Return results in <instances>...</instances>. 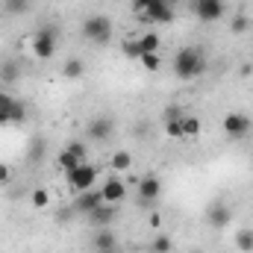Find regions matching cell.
Masks as SVG:
<instances>
[{"instance_id":"obj_1","label":"cell","mask_w":253,"mask_h":253,"mask_svg":"<svg viewBox=\"0 0 253 253\" xmlns=\"http://www.w3.org/2000/svg\"><path fill=\"white\" fill-rule=\"evenodd\" d=\"M206 53L203 47H183L177 56H174V74L180 80H194V77H203L206 74Z\"/></svg>"},{"instance_id":"obj_27","label":"cell","mask_w":253,"mask_h":253,"mask_svg":"<svg viewBox=\"0 0 253 253\" xmlns=\"http://www.w3.org/2000/svg\"><path fill=\"white\" fill-rule=\"evenodd\" d=\"M42 156H44V138H36L33 147H30V153H27V159L30 162H42Z\"/></svg>"},{"instance_id":"obj_15","label":"cell","mask_w":253,"mask_h":253,"mask_svg":"<svg viewBox=\"0 0 253 253\" xmlns=\"http://www.w3.org/2000/svg\"><path fill=\"white\" fill-rule=\"evenodd\" d=\"M112 118H91L88 121V135L94 138V141H106L109 135H112Z\"/></svg>"},{"instance_id":"obj_26","label":"cell","mask_w":253,"mask_h":253,"mask_svg":"<svg viewBox=\"0 0 253 253\" xmlns=\"http://www.w3.org/2000/svg\"><path fill=\"white\" fill-rule=\"evenodd\" d=\"M183 132H186V138H194V135H200V118H183Z\"/></svg>"},{"instance_id":"obj_9","label":"cell","mask_w":253,"mask_h":253,"mask_svg":"<svg viewBox=\"0 0 253 253\" xmlns=\"http://www.w3.org/2000/svg\"><path fill=\"white\" fill-rule=\"evenodd\" d=\"M194 15H197V21H203V24L221 21V15H224V0H194Z\"/></svg>"},{"instance_id":"obj_31","label":"cell","mask_w":253,"mask_h":253,"mask_svg":"<svg viewBox=\"0 0 253 253\" xmlns=\"http://www.w3.org/2000/svg\"><path fill=\"white\" fill-rule=\"evenodd\" d=\"M9 180H12V168L6 162H0V186H6Z\"/></svg>"},{"instance_id":"obj_14","label":"cell","mask_w":253,"mask_h":253,"mask_svg":"<svg viewBox=\"0 0 253 253\" xmlns=\"http://www.w3.org/2000/svg\"><path fill=\"white\" fill-rule=\"evenodd\" d=\"M115 215H118V209H115L112 203H100L97 209H91V212H88V218H91V224H94V227H109V224L115 221Z\"/></svg>"},{"instance_id":"obj_28","label":"cell","mask_w":253,"mask_h":253,"mask_svg":"<svg viewBox=\"0 0 253 253\" xmlns=\"http://www.w3.org/2000/svg\"><path fill=\"white\" fill-rule=\"evenodd\" d=\"M138 62H141V68H144V71H159V65H162L156 53H144V56H141Z\"/></svg>"},{"instance_id":"obj_34","label":"cell","mask_w":253,"mask_h":253,"mask_svg":"<svg viewBox=\"0 0 253 253\" xmlns=\"http://www.w3.org/2000/svg\"><path fill=\"white\" fill-rule=\"evenodd\" d=\"M100 253H118V251H100Z\"/></svg>"},{"instance_id":"obj_18","label":"cell","mask_w":253,"mask_h":253,"mask_svg":"<svg viewBox=\"0 0 253 253\" xmlns=\"http://www.w3.org/2000/svg\"><path fill=\"white\" fill-rule=\"evenodd\" d=\"M3 12L12 18H21L30 12V0H3Z\"/></svg>"},{"instance_id":"obj_7","label":"cell","mask_w":253,"mask_h":253,"mask_svg":"<svg viewBox=\"0 0 253 253\" xmlns=\"http://www.w3.org/2000/svg\"><path fill=\"white\" fill-rule=\"evenodd\" d=\"M141 15L150 21V24H171L174 21V6L168 0H153L141 9Z\"/></svg>"},{"instance_id":"obj_24","label":"cell","mask_w":253,"mask_h":253,"mask_svg":"<svg viewBox=\"0 0 253 253\" xmlns=\"http://www.w3.org/2000/svg\"><path fill=\"white\" fill-rule=\"evenodd\" d=\"M165 135H171V138H186V132H183V118H168Z\"/></svg>"},{"instance_id":"obj_17","label":"cell","mask_w":253,"mask_h":253,"mask_svg":"<svg viewBox=\"0 0 253 253\" xmlns=\"http://www.w3.org/2000/svg\"><path fill=\"white\" fill-rule=\"evenodd\" d=\"M83 74H85V62H83L80 56H71V59L62 65V77L65 80H80Z\"/></svg>"},{"instance_id":"obj_6","label":"cell","mask_w":253,"mask_h":253,"mask_svg":"<svg viewBox=\"0 0 253 253\" xmlns=\"http://www.w3.org/2000/svg\"><path fill=\"white\" fill-rule=\"evenodd\" d=\"M221 126H224V132H227L230 138H245V135L251 132L253 124L245 112H227L224 121H221Z\"/></svg>"},{"instance_id":"obj_13","label":"cell","mask_w":253,"mask_h":253,"mask_svg":"<svg viewBox=\"0 0 253 253\" xmlns=\"http://www.w3.org/2000/svg\"><path fill=\"white\" fill-rule=\"evenodd\" d=\"M103 203V197H100V189L94 191V189H88V191H80L77 194V200H74V209L80 212V215H88L91 209H97Z\"/></svg>"},{"instance_id":"obj_2","label":"cell","mask_w":253,"mask_h":253,"mask_svg":"<svg viewBox=\"0 0 253 253\" xmlns=\"http://www.w3.org/2000/svg\"><path fill=\"white\" fill-rule=\"evenodd\" d=\"M83 39L91 44H106L112 39V18L106 15H91L83 21Z\"/></svg>"},{"instance_id":"obj_30","label":"cell","mask_w":253,"mask_h":253,"mask_svg":"<svg viewBox=\"0 0 253 253\" xmlns=\"http://www.w3.org/2000/svg\"><path fill=\"white\" fill-rule=\"evenodd\" d=\"M248 27H251V21H248L245 15H236V18H233V24H230V30H233L236 36H242V33L248 30Z\"/></svg>"},{"instance_id":"obj_21","label":"cell","mask_w":253,"mask_h":253,"mask_svg":"<svg viewBox=\"0 0 253 253\" xmlns=\"http://www.w3.org/2000/svg\"><path fill=\"white\" fill-rule=\"evenodd\" d=\"M121 53H124L126 59H135V62H138V59L144 56V50H141V42H138V39H126L124 44H121Z\"/></svg>"},{"instance_id":"obj_12","label":"cell","mask_w":253,"mask_h":253,"mask_svg":"<svg viewBox=\"0 0 253 253\" xmlns=\"http://www.w3.org/2000/svg\"><path fill=\"white\" fill-rule=\"evenodd\" d=\"M21 121H27V106L21 100L12 97L6 106H0V126L3 124H21Z\"/></svg>"},{"instance_id":"obj_22","label":"cell","mask_w":253,"mask_h":253,"mask_svg":"<svg viewBox=\"0 0 253 253\" xmlns=\"http://www.w3.org/2000/svg\"><path fill=\"white\" fill-rule=\"evenodd\" d=\"M236 248L242 253H253V230H239L236 233Z\"/></svg>"},{"instance_id":"obj_4","label":"cell","mask_w":253,"mask_h":253,"mask_svg":"<svg viewBox=\"0 0 253 253\" xmlns=\"http://www.w3.org/2000/svg\"><path fill=\"white\" fill-rule=\"evenodd\" d=\"M65 177H68V186H71V189L80 194V191L94 189V183H97V168H94V165H88V162H83L80 168L68 171Z\"/></svg>"},{"instance_id":"obj_5","label":"cell","mask_w":253,"mask_h":253,"mask_svg":"<svg viewBox=\"0 0 253 253\" xmlns=\"http://www.w3.org/2000/svg\"><path fill=\"white\" fill-rule=\"evenodd\" d=\"M230 221H233V209H230V203H227L224 197H218V200H212V203L206 206V224H209L212 230H224Z\"/></svg>"},{"instance_id":"obj_29","label":"cell","mask_w":253,"mask_h":253,"mask_svg":"<svg viewBox=\"0 0 253 253\" xmlns=\"http://www.w3.org/2000/svg\"><path fill=\"white\" fill-rule=\"evenodd\" d=\"M47 203H50V194H47L44 189H36V191H33V206H36V209H44Z\"/></svg>"},{"instance_id":"obj_19","label":"cell","mask_w":253,"mask_h":253,"mask_svg":"<svg viewBox=\"0 0 253 253\" xmlns=\"http://www.w3.org/2000/svg\"><path fill=\"white\" fill-rule=\"evenodd\" d=\"M109 165H112V171H129V168H132V156H129V150H115L112 159H109Z\"/></svg>"},{"instance_id":"obj_20","label":"cell","mask_w":253,"mask_h":253,"mask_svg":"<svg viewBox=\"0 0 253 253\" xmlns=\"http://www.w3.org/2000/svg\"><path fill=\"white\" fill-rule=\"evenodd\" d=\"M94 248H97V253L100 251H115V236H112L106 227H100V233L94 236Z\"/></svg>"},{"instance_id":"obj_35","label":"cell","mask_w":253,"mask_h":253,"mask_svg":"<svg viewBox=\"0 0 253 253\" xmlns=\"http://www.w3.org/2000/svg\"><path fill=\"white\" fill-rule=\"evenodd\" d=\"M194 253H203V251H194Z\"/></svg>"},{"instance_id":"obj_8","label":"cell","mask_w":253,"mask_h":253,"mask_svg":"<svg viewBox=\"0 0 253 253\" xmlns=\"http://www.w3.org/2000/svg\"><path fill=\"white\" fill-rule=\"evenodd\" d=\"M83 162H85V144H80V141H71L59 153V168H62L65 174L74 171V168H80Z\"/></svg>"},{"instance_id":"obj_25","label":"cell","mask_w":253,"mask_h":253,"mask_svg":"<svg viewBox=\"0 0 253 253\" xmlns=\"http://www.w3.org/2000/svg\"><path fill=\"white\" fill-rule=\"evenodd\" d=\"M150 251L153 253H171L174 251V242H171L168 236H156V239L150 242Z\"/></svg>"},{"instance_id":"obj_3","label":"cell","mask_w":253,"mask_h":253,"mask_svg":"<svg viewBox=\"0 0 253 253\" xmlns=\"http://www.w3.org/2000/svg\"><path fill=\"white\" fill-rule=\"evenodd\" d=\"M53 53H56V27H42L33 36V56L47 62Z\"/></svg>"},{"instance_id":"obj_16","label":"cell","mask_w":253,"mask_h":253,"mask_svg":"<svg viewBox=\"0 0 253 253\" xmlns=\"http://www.w3.org/2000/svg\"><path fill=\"white\" fill-rule=\"evenodd\" d=\"M21 77V62L18 59H3L0 62V83H15Z\"/></svg>"},{"instance_id":"obj_11","label":"cell","mask_w":253,"mask_h":253,"mask_svg":"<svg viewBox=\"0 0 253 253\" xmlns=\"http://www.w3.org/2000/svg\"><path fill=\"white\" fill-rule=\"evenodd\" d=\"M100 197H103V203H112V206H118V203L126 197V186L118 180V177H109V180L100 186Z\"/></svg>"},{"instance_id":"obj_10","label":"cell","mask_w":253,"mask_h":253,"mask_svg":"<svg viewBox=\"0 0 253 253\" xmlns=\"http://www.w3.org/2000/svg\"><path fill=\"white\" fill-rule=\"evenodd\" d=\"M159 194H162V180H159L156 174H144V177L138 180V200H141L144 206L153 203Z\"/></svg>"},{"instance_id":"obj_33","label":"cell","mask_w":253,"mask_h":253,"mask_svg":"<svg viewBox=\"0 0 253 253\" xmlns=\"http://www.w3.org/2000/svg\"><path fill=\"white\" fill-rule=\"evenodd\" d=\"M168 3H171V6H174V3H180V0H168Z\"/></svg>"},{"instance_id":"obj_23","label":"cell","mask_w":253,"mask_h":253,"mask_svg":"<svg viewBox=\"0 0 253 253\" xmlns=\"http://www.w3.org/2000/svg\"><path fill=\"white\" fill-rule=\"evenodd\" d=\"M138 42H141V50L144 53H156L159 50V36L156 33H144V36H138Z\"/></svg>"},{"instance_id":"obj_32","label":"cell","mask_w":253,"mask_h":253,"mask_svg":"<svg viewBox=\"0 0 253 253\" xmlns=\"http://www.w3.org/2000/svg\"><path fill=\"white\" fill-rule=\"evenodd\" d=\"M9 100H12V97H9V94H6V91H0V106H6V103H9Z\"/></svg>"}]
</instances>
